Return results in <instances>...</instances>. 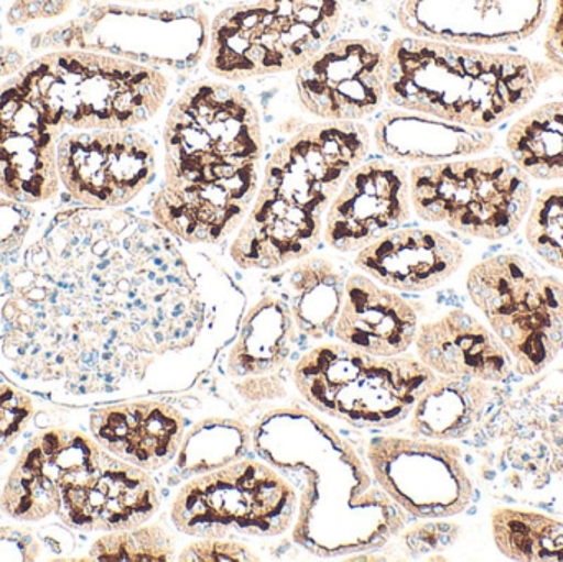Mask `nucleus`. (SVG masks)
Segmentation results:
<instances>
[{"instance_id": "e433bc0d", "label": "nucleus", "mask_w": 563, "mask_h": 562, "mask_svg": "<svg viewBox=\"0 0 563 562\" xmlns=\"http://www.w3.org/2000/svg\"><path fill=\"white\" fill-rule=\"evenodd\" d=\"M43 547L38 535L25 527H0V561H36Z\"/></svg>"}, {"instance_id": "423d86ee", "label": "nucleus", "mask_w": 563, "mask_h": 562, "mask_svg": "<svg viewBox=\"0 0 563 562\" xmlns=\"http://www.w3.org/2000/svg\"><path fill=\"white\" fill-rule=\"evenodd\" d=\"M341 19L343 0H234L211 20L207 69L231 82L297 71Z\"/></svg>"}, {"instance_id": "4468645a", "label": "nucleus", "mask_w": 563, "mask_h": 562, "mask_svg": "<svg viewBox=\"0 0 563 562\" xmlns=\"http://www.w3.org/2000/svg\"><path fill=\"white\" fill-rule=\"evenodd\" d=\"M367 461L377 485L412 517H455L472 504L473 484L455 445L383 436L371 441Z\"/></svg>"}, {"instance_id": "cd10ccee", "label": "nucleus", "mask_w": 563, "mask_h": 562, "mask_svg": "<svg viewBox=\"0 0 563 562\" xmlns=\"http://www.w3.org/2000/svg\"><path fill=\"white\" fill-rule=\"evenodd\" d=\"M512 161L539 180L563 178V101L522 115L506 139Z\"/></svg>"}, {"instance_id": "412c9836", "label": "nucleus", "mask_w": 563, "mask_h": 562, "mask_svg": "<svg viewBox=\"0 0 563 562\" xmlns=\"http://www.w3.org/2000/svg\"><path fill=\"white\" fill-rule=\"evenodd\" d=\"M89 432L115 458L155 472L177 458L187 434V419L180 409L162 399H122L92 409Z\"/></svg>"}, {"instance_id": "a878e982", "label": "nucleus", "mask_w": 563, "mask_h": 562, "mask_svg": "<svg viewBox=\"0 0 563 562\" xmlns=\"http://www.w3.org/2000/svg\"><path fill=\"white\" fill-rule=\"evenodd\" d=\"M266 286L285 300L301 335L321 340L333 333L346 279L330 260L307 256L295 261L267 276Z\"/></svg>"}, {"instance_id": "473e14b6", "label": "nucleus", "mask_w": 563, "mask_h": 562, "mask_svg": "<svg viewBox=\"0 0 563 562\" xmlns=\"http://www.w3.org/2000/svg\"><path fill=\"white\" fill-rule=\"evenodd\" d=\"M35 406L25 389L0 382V454L29 428Z\"/></svg>"}, {"instance_id": "f257e3e1", "label": "nucleus", "mask_w": 563, "mask_h": 562, "mask_svg": "<svg viewBox=\"0 0 563 562\" xmlns=\"http://www.w3.org/2000/svg\"><path fill=\"white\" fill-rule=\"evenodd\" d=\"M236 296L157 221L59 211L0 294V373L69 408L184 392L240 327Z\"/></svg>"}, {"instance_id": "a211bd4d", "label": "nucleus", "mask_w": 563, "mask_h": 562, "mask_svg": "<svg viewBox=\"0 0 563 562\" xmlns=\"http://www.w3.org/2000/svg\"><path fill=\"white\" fill-rule=\"evenodd\" d=\"M548 9L549 0H400L397 20L409 35L479 48L529 38Z\"/></svg>"}, {"instance_id": "72a5a7b5", "label": "nucleus", "mask_w": 563, "mask_h": 562, "mask_svg": "<svg viewBox=\"0 0 563 562\" xmlns=\"http://www.w3.org/2000/svg\"><path fill=\"white\" fill-rule=\"evenodd\" d=\"M35 211L30 205L0 198V254L15 253L25 243Z\"/></svg>"}, {"instance_id": "2eb2a0df", "label": "nucleus", "mask_w": 563, "mask_h": 562, "mask_svg": "<svg viewBox=\"0 0 563 562\" xmlns=\"http://www.w3.org/2000/svg\"><path fill=\"white\" fill-rule=\"evenodd\" d=\"M386 49L369 36L331 40L295 71L298 104L318 121L376 114L386 101Z\"/></svg>"}, {"instance_id": "20e7f679", "label": "nucleus", "mask_w": 563, "mask_h": 562, "mask_svg": "<svg viewBox=\"0 0 563 562\" xmlns=\"http://www.w3.org/2000/svg\"><path fill=\"white\" fill-rule=\"evenodd\" d=\"M276 416L301 449L256 438L254 445L273 467L307 481L294 531L300 547L317 557H341L380 548L402 530V508L373 488L356 452L331 428L303 411Z\"/></svg>"}, {"instance_id": "4be33fe9", "label": "nucleus", "mask_w": 563, "mask_h": 562, "mask_svg": "<svg viewBox=\"0 0 563 562\" xmlns=\"http://www.w3.org/2000/svg\"><path fill=\"white\" fill-rule=\"evenodd\" d=\"M462 244L439 231L399 228L357 251L354 264L366 276L400 293H423L462 267Z\"/></svg>"}, {"instance_id": "6ab92c4d", "label": "nucleus", "mask_w": 563, "mask_h": 562, "mask_svg": "<svg viewBox=\"0 0 563 562\" xmlns=\"http://www.w3.org/2000/svg\"><path fill=\"white\" fill-rule=\"evenodd\" d=\"M99 444L91 436L49 428L26 442L0 492V514L19 524H35L58 514L62 485L89 464Z\"/></svg>"}, {"instance_id": "6e6552de", "label": "nucleus", "mask_w": 563, "mask_h": 562, "mask_svg": "<svg viewBox=\"0 0 563 562\" xmlns=\"http://www.w3.org/2000/svg\"><path fill=\"white\" fill-rule=\"evenodd\" d=\"M25 69L66 128L78 131L134 129L154 119L170 92L161 69L88 49L46 53Z\"/></svg>"}, {"instance_id": "c9c22d12", "label": "nucleus", "mask_w": 563, "mask_h": 562, "mask_svg": "<svg viewBox=\"0 0 563 562\" xmlns=\"http://www.w3.org/2000/svg\"><path fill=\"white\" fill-rule=\"evenodd\" d=\"M459 537V525L433 521V524L417 525V527L410 528L404 533L402 540L410 553L430 554L452 547Z\"/></svg>"}, {"instance_id": "7ed1b4c3", "label": "nucleus", "mask_w": 563, "mask_h": 562, "mask_svg": "<svg viewBox=\"0 0 563 562\" xmlns=\"http://www.w3.org/2000/svg\"><path fill=\"white\" fill-rule=\"evenodd\" d=\"M361 122H308L264 165L260 191L230 246L243 269L276 271L310 256L344 178L369 154Z\"/></svg>"}, {"instance_id": "aec40b11", "label": "nucleus", "mask_w": 563, "mask_h": 562, "mask_svg": "<svg viewBox=\"0 0 563 562\" xmlns=\"http://www.w3.org/2000/svg\"><path fill=\"white\" fill-rule=\"evenodd\" d=\"M298 333L285 300L266 286L261 299L241 319L227 355V373L241 398L264 403L287 395L288 363Z\"/></svg>"}, {"instance_id": "c85d7f7f", "label": "nucleus", "mask_w": 563, "mask_h": 562, "mask_svg": "<svg viewBox=\"0 0 563 562\" xmlns=\"http://www.w3.org/2000/svg\"><path fill=\"white\" fill-rule=\"evenodd\" d=\"M493 537L509 560L563 561V524L545 515L498 508Z\"/></svg>"}, {"instance_id": "1a4fd4ad", "label": "nucleus", "mask_w": 563, "mask_h": 562, "mask_svg": "<svg viewBox=\"0 0 563 562\" xmlns=\"http://www.w3.org/2000/svg\"><path fill=\"white\" fill-rule=\"evenodd\" d=\"M409 181L417 217L479 240L511 236L532 201L529 175L505 157L416 165Z\"/></svg>"}, {"instance_id": "7c9ffc66", "label": "nucleus", "mask_w": 563, "mask_h": 562, "mask_svg": "<svg viewBox=\"0 0 563 562\" xmlns=\"http://www.w3.org/2000/svg\"><path fill=\"white\" fill-rule=\"evenodd\" d=\"M88 561L164 562L175 560V540L161 525L104 533L92 543Z\"/></svg>"}, {"instance_id": "bb28decb", "label": "nucleus", "mask_w": 563, "mask_h": 562, "mask_svg": "<svg viewBox=\"0 0 563 562\" xmlns=\"http://www.w3.org/2000/svg\"><path fill=\"white\" fill-rule=\"evenodd\" d=\"M489 399L486 382L439 376L413 406L410 428L432 441L463 439L482 421Z\"/></svg>"}, {"instance_id": "9d476101", "label": "nucleus", "mask_w": 563, "mask_h": 562, "mask_svg": "<svg viewBox=\"0 0 563 562\" xmlns=\"http://www.w3.org/2000/svg\"><path fill=\"white\" fill-rule=\"evenodd\" d=\"M473 304L505 343L515 372L539 375L563 349V283L519 254H499L472 267Z\"/></svg>"}, {"instance_id": "c756f323", "label": "nucleus", "mask_w": 563, "mask_h": 562, "mask_svg": "<svg viewBox=\"0 0 563 562\" xmlns=\"http://www.w3.org/2000/svg\"><path fill=\"white\" fill-rule=\"evenodd\" d=\"M251 444L250 428L243 422L201 421L185 434L175 471L180 478L195 477L244 458Z\"/></svg>"}, {"instance_id": "ddd939ff", "label": "nucleus", "mask_w": 563, "mask_h": 562, "mask_svg": "<svg viewBox=\"0 0 563 562\" xmlns=\"http://www.w3.org/2000/svg\"><path fill=\"white\" fill-rule=\"evenodd\" d=\"M56 164L66 194L82 207L96 210L125 207L157 175L154 144L134 129L63 135Z\"/></svg>"}, {"instance_id": "dca6fc26", "label": "nucleus", "mask_w": 563, "mask_h": 562, "mask_svg": "<svg viewBox=\"0 0 563 562\" xmlns=\"http://www.w3.org/2000/svg\"><path fill=\"white\" fill-rule=\"evenodd\" d=\"M158 508L151 474L99 445L89 464L63 482L56 517L79 533H111L147 524Z\"/></svg>"}, {"instance_id": "5701e85b", "label": "nucleus", "mask_w": 563, "mask_h": 562, "mask_svg": "<svg viewBox=\"0 0 563 562\" xmlns=\"http://www.w3.org/2000/svg\"><path fill=\"white\" fill-rule=\"evenodd\" d=\"M419 309L366 274H351L333 335L376 356L402 355L416 343Z\"/></svg>"}, {"instance_id": "39448f33", "label": "nucleus", "mask_w": 563, "mask_h": 562, "mask_svg": "<svg viewBox=\"0 0 563 562\" xmlns=\"http://www.w3.org/2000/svg\"><path fill=\"white\" fill-rule=\"evenodd\" d=\"M558 75L549 63L420 36L386 49V99L453 124L492 129L518 114Z\"/></svg>"}, {"instance_id": "f3484780", "label": "nucleus", "mask_w": 563, "mask_h": 562, "mask_svg": "<svg viewBox=\"0 0 563 562\" xmlns=\"http://www.w3.org/2000/svg\"><path fill=\"white\" fill-rule=\"evenodd\" d=\"M409 174L389 158L361 162L344 178L324 217L323 240L354 253L399 230L410 218Z\"/></svg>"}, {"instance_id": "b1692460", "label": "nucleus", "mask_w": 563, "mask_h": 562, "mask_svg": "<svg viewBox=\"0 0 563 562\" xmlns=\"http://www.w3.org/2000/svg\"><path fill=\"white\" fill-rule=\"evenodd\" d=\"M416 346L420 362L440 376L503 383L515 372L505 343L465 310L420 326Z\"/></svg>"}, {"instance_id": "f8f14e48", "label": "nucleus", "mask_w": 563, "mask_h": 562, "mask_svg": "<svg viewBox=\"0 0 563 562\" xmlns=\"http://www.w3.org/2000/svg\"><path fill=\"white\" fill-rule=\"evenodd\" d=\"M66 124L25 66L0 85V194L20 203L52 200L59 190L56 151Z\"/></svg>"}, {"instance_id": "58836bf2", "label": "nucleus", "mask_w": 563, "mask_h": 562, "mask_svg": "<svg viewBox=\"0 0 563 562\" xmlns=\"http://www.w3.org/2000/svg\"><path fill=\"white\" fill-rule=\"evenodd\" d=\"M545 56L558 75L563 76V0H555L548 33H545Z\"/></svg>"}, {"instance_id": "a19ab883", "label": "nucleus", "mask_w": 563, "mask_h": 562, "mask_svg": "<svg viewBox=\"0 0 563 562\" xmlns=\"http://www.w3.org/2000/svg\"><path fill=\"white\" fill-rule=\"evenodd\" d=\"M119 2H128V3L147 2V3H155V2H164V0H119Z\"/></svg>"}, {"instance_id": "2f4dec72", "label": "nucleus", "mask_w": 563, "mask_h": 562, "mask_svg": "<svg viewBox=\"0 0 563 562\" xmlns=\"http://www.w3.org/2000/svg\"><path fill=\"white\" fill-rule=\"evenodd\" d=\"M526 238L549 266L563 271V187L549 188L536 198Z\"/></svg>"}, {"instance_id": "4c0bfd02", "label": "nucleus", "mask_w": 563, "mask_h": 562, "mask_svg": "<svg viewBox=\"0 0 563 562\" xmlns=\"http://www.w3.org/2000/svg\"><path fill=\"white\" fill-rule=\"evenodd\" d=\"M73 0H13L7 12L12 26L25 25L35 20L56 19L68 12Z\"/></svg>"}, {"instance_id": "393cba45", "label": "nucleus", "mask_w": 563, "mask_h": 562, "mask_svg": "<svg viewBox=\"0 0 563 562\" xmlns=\"http://www.w3.org/2000/svg\"><path fill=\"white\" fill-rule=\"evenodd\" d=\"M371 139L389 161L422 164L482 154L495 141L488 129L453 124L400 108L383 112Z\"/></svg>"}, {"instance_id": "f03ea898", "label": "nucleus", "mask_w": 563, "mask_h": 562, "mask_svg": "<svg viewBox=\"0 0 563 562\" xmlns=\"http://www.w3.org/2000/svg\"><path fill=\"white\" fill-rule=\"evenodd\" d=\"M162 137L164 180L152 218L181 243H223L246 220L263 180L256 104L231 82H194L172 104Z\"/></svg>"}, {"instance_id": "f704fd0d", "label": "nucleus", "mask_w": 563, "mask_h": 562, "mask_svg": "<svg viewBox=\"0 0 563 562\" xmlns=\"http://www.w3.org/2000/svg\"><path fill=\"white\" fill-rule=\"evenodd\" d=\"M178 561L197 562H243L260 561L251 548L238 541H224V538H201L200 541L188 544L181 551Z\"/></svg>"}, {"instance_id": "0eeeda50", "label": "nucleus", "mask_w": 563, "mask_h": 562, "mask_svg": "<svg viewBox=\"0 0 563 562\" xmlns=\"http://www.w3.org/2000/svg\"><path fill=\"white\" fill-rule=\"evenodd\" d=\"M291 378L305 401L323 415L376 429L404 421L439 375L413 355L376 356L340 342L308 350Z\"/></svg>"}, {"instance_id": "ea45409f", "label": "nucleus", "mask_w": 563, "mask_h": 562, "mask_svg": "<svg viewBox=\"0 0 563 562\" xmlns=\"http://www.w3.org/2000/svg\"><path fill=\"white\" fill-rule=\"evenodd\" d=\"M23 68V55L13 46H0V76L13 75Z\"/></svg>"}, {"instance_id": "9b49d317", "label": "nucleus", "mask_w": 563, "mask_h": 562, "mask_svg": "<svg viewBox=\"0 0 563 562\" xmlns=\"http://www.w3.org/2000/svg\"><path fill=\"white\" fill-rule=\"evenodd\" d=\"M297 492L273 465L240 459L195 475L172 505V524L194 538L279 537L295 517Z\"/></svg>"}]
</instances>
